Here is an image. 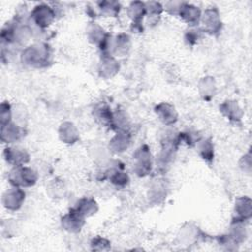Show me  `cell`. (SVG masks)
<instances>
[{
	"label": "cell",
	"instance_id": "28",
	"mask_svg": "<svg viewBox=\"0 0 252 252\" xmlns=\"http://www.w3.org/2000/svg\"><path fill=\"white\" fill-rule=\"evenodd\" d=\"M146 5V11H147V17L151 19H156L161 15V13L164 11L163 6L157 1H149L145 2Z\"/></svg>",
	"mask_w": 252,
	"mask_h": 252
},
{
	"label": "cell",
	"instance_id": "9",
	"mask_svg": "<svg viewBox=\"0 0 252 252\" xmlns=\"http://www.w3.org/2000/svg\"><path fill=\"white\" fill-rule=\"evenodd\" d=\"M0 134H1V141L3 143L14 144L21 141L25 137L26 130L24 126H21L18 123L11 121L6 125L1 126Z\"/></svg>",
	"mask_w": 252,
	"mask_h": 252
},
{
	"label": "cell",
	"instance_id": "10",
	"mask_svg": "<svg viewBox=\"0 0 252 252\" xmlns=\"http://www.w3.org/2000/svg\"><path fill=\"white\" fill-rule=\"evenodd\" d=\"M119 62L111 54H101L97 72L98 75L103 79H110L119 72Z\"/></svg>",
	"mask_w": 252,
	"mask_h": 252
},
{
	"label": "cell",
	"instance_id": "12",
	"mask_svg": "<svg viewBox=\"0 0 252 252\" xmlns=\"http://www.w3.org/2000/svg\"><path fill=\"white\" fill-rule=\"evenodd\" d=\"M177 16H179L190 28H194L198 27L200 24L202 11L199 7L193 4L183 2Z\"/></svg>",
	"mask_w": 252,
	"mask_h": 252
},
{
	"label": "cell",
	"instance_id": "1",
	"mask_svg": "<svg viewBox=\"0 0 252 252\" xmlns=\"http://www.w3.org/2000/svg\"><path fill=\"white\" fill-rule=\"evenodd\" d=\"M53 51L51 46L46 42H37L29 45L21 52V61L23 64L36 68H46L52 64Z\"/></svg>",
	"mask_w": 252,
	"mask_h": 252
},
{
	"label": "cell",
	"instance_id": "21",
	"mask_svg": "<svg viewBox=\"0 0 252 252\" xmlns=\"http://www.w3.org/2000/svg\"><path fill=\"white\" fill-rule=\"evenodd\" d=\"M198 90L203 99L211 100L217 93V85L215 79L211 76L201 78L198 83Z\"/></svg>",
	"mask_w": 252,
	"mask_h": 252
},
{
	"label": "cell",
	"instance_id": "18",
	"mask_svg": "<svg viewBox=\"0 0 252 252\" xmlns=\"http://www.w3.org/2000/svg\"><path fill=\"white\" fill-rule=\"evenodd\" d=\"M131 143V135L129 131H120L111 138L108 144V148L112 153L120 154L126 151Z\"/></svg>",
	"mask_w": 252,
	"mask_h": 252
},
{
	"label": "cell",
	"instance_id": "5",
	"mask_svg": "<svg viewBox=\"0 0 252 252\" xmlns=\"http://www.w3.org/2000/svg\"><path fill=\"white\" fill-rule=\"evenodd\" d=\"M201 30L210 35H218L222 29V22L220 11L217 7H209L202 12Z\"/></svg>",
	"mask_w": 252,
	"mask_h": 252
},
{
	"label": "cell",
	"instance_id": "15",
	"mask_svg": "<svg viewBox=\"0 0 252 252\" xmlns=\"http://www.w3.org/2000/svg\"><path fill=\"white\" fill-rule=\"evenodd\" d=\"M220 111L230 122L238 123L243 117V111L235 100H224L222 103L220 104Z\"/></svg>",
	"mask_w": 252,
	"mask_h": 252
},
{
	"label": "cell",
	"instance_id": "22",
	"mask_svg": "<svg viewBox=\"0 0 252 252\" xmlns=\"http://www.w3.org/2000/svg\"><path fill=\"white\" fill-rule=\"evenodd\" d=\"M79 213H81L85 218H89L94 215L98 211V205L96 201L93 198L83 197L81 198L76 206L74 207Z\"/></svg>",
	"mask_w": 252,
	"mask_h": 252
},
{
	"label": "cell",
	"instance_id": "7",
	"mask_svg": "<svg viewBox=\"0 0 252 252\" xmlns=\"http://www.w3.org/2000/svg\"><path fill=\"white\" fill-rule=\"evenodd\" d=\"M5 161L12 167L26 165L30 161V155L26 149L18 146H8L3 151Z\"/></svg>",
	"mask_w": 252,
	"mask_h": 252
},
{
	"label": "cell",
	"instance_id": "24",
	"mask_svg": "<svg viewBox=\"0 0 252 252\" xmlns=\"http://www.w3.org/2000/svg\"><path fill=\"white\" fill-rule=\"evenodd\" d=\"M196 145L200 157L208 163H211L214 160V145L211 139L202 138Z\"/></svg>",
	"mask_w": 252,
	"mask_h": 252
},
{
	"label": "cell",
	"instance_id": "29",
	"mask_svg": "<svg viewBox=\"0 0 252 252\" xmlns=\"http://www.w3.org/2000/svg\"><path fill=\"white\" fill-rule=\"evenodd\" d=\"M165 186L162 185L160 182H158L157 184H155L151 190H150V199L151 200H155L156 202L159 203L160 201H162L165 196H166V192H165Z\"/></svg>",
	"mask_w": 252,
	"mask_h": 252
},
{
	"label": "cell",
	"instance_id": "19",
	"mask_svg": "<svg viewBox=\"0 0 252 252\" xmlns=\"http://www.w3.org/2000/svg\"><path fill=\"white\" fill-rule=\"evenodd\" d=\"M93 116L94 117L96 122H98L102 126L110 128L113 118V111L111 110L110 106L107 105L105 102L97 103L94 107Z\"/></svg>",
	"mask_w": 252,
	"mask_h": 252
},
{
	"label": "cell",
	"instance_id": "20",
	"mask_svg": "<svg viewBox=\"0 0 252 252\" xmlns=\"http://www.w3.org/2000/svg\"><path fill=\"white\" fill-rule=\"evenodd\" d=\"M123 164L121 166H111V168L105 172L106 177L116 187H125L130 181L129 175L123 170Z\"/></svg>",
	"mask_w": 252,
	"mask_h": 252
},
{
	"label": "cell",
	"instance_id": "13",
	"mask_svg": "<svg viewBox=\"0 0 252 252\" xmlns=\"http://www.w3.org/2000/svg\"><path fill=\"white\" fill-rule=\"evenodd\" d=\"M155 112L158 118L165 126H171L175 124L178 119V113L175 107L168 102H160L156 105Z\"/></svg>",
	"mask_w": 252,
	"mask_h": 252
},
{
	"label": "cell",
	"instance_id": "6",
	"mask_svg": "<svg viewBox=\"0 0 252 252\" xmlns=\"http://www.w3.org/2000/svg\"><path fill=\"white\" fill-rule=\"evenodd\" d=\"M26 199V193L21 187L12 186L7 189L2 196L3 207L9 211H18L24 204Z\"/></svg>",
	"mask_w": 252,
	"mask_h": 252
},
{
	"label": "cell",
	"instance_id": "25",
	"mask_svg": "<svg viewBox=\"0 0 252 252\" xmlns=\"http://www.w3.org/2000/svg\"><path fill=\"white\" fill-rule=\"evenodd\" d=\"M96 5L99 13L104 17H116L121 10V5L117 1H99Z\"/></svg>",
	"mask_w": 252,
	"mask_h": 252
},
{
	"label": "cell",
	"instance_id": "31",
	"mask_svg": "<svg viewBox=\"0 0 252 252\" xmlns=\"http://www.w3.org/2000/svg\"><path fill=\"white\" fill-rule=\"evenodd\" d=\"M182 3L183 2H180V1H169V2H166L164 4V6H163V10H165L170 15L177 16Z\"/></svg>",
	"mask_w": 252,
	"mask_h": 252
},
{
	"label": "cell",
	"instance_id": "2",
	"mask_svg": "<svg viewBox=\"0 0 252 252\" xmlns=\"http://www.w3.org/2000/svg\"><path fill=\"white\" fill-rule=\"evenodd\" d=\"M38 179L36 171L32 167L22 165L13 167L8 174V181L12 186L27 188L33 186Z\"/></svg>",
	"mask_w": 252,
	"mask_h": 252
},
{
	"label": "cell",
	"instance_id": "3",
	"mask_svg": "<svg viewBox=\"0 0 252 252\" xmlns=\"http://www.w3.org/2000/svg\"><path fill=\"white\" fill-rule=\"evenodd\" d=\"M56 12L53 7L47 4H38L30 13V21L37 29H47L55 20Z\"/></svg>",
	"mask_w": 252,
	"mask_h": 252
},
{
	"label": "cell",
	"instance_id": "14",
	"mask_svg": "<svg viewBox=\"0 0 252 252\" xmlns=\"http://www.w3.org/2000/svg\"><path fill=\"white\" fill-rule=\"evenodd\" d=\"M252 216V202L249 197L243 196L235 200L234 216L232 220L244 222Z\"/></svg>",
	"mask_w": 252,
	"mask_h": 252
},
{
	"label": "cell",
	"instance_id": "32",
	"mask_svg": "<svg viewBox=\"0 0 252 252\" xmlns=\"http://www.w3.org/2000/svg\"><path fill=\"white\" fill-rule=\"evenodd\" d=\"M240 167L247 172H250L251 170V156L250 154L244 155L240 160Z\"/></svg>",
	"mask_w": 252,
	"mask_h": 252
},
{
	"label": "cell",
	"instance_id": "26",
	"mask_svg": "<svg viewBox=\"0 0 252 252\" xmlns=\"http://www.w3.org/2000/svg\"><path fill=\"white\" fill-rule=\"evenodd\" d=\"M202 33H203V31L201 30V28H198V27L190 28L189 30H187L184 34V40L186 44L190 46L195 45L198 42V40L201 38Z\"/></svg>",
	"mask_w": 252,
	"mask_h": 252
},
{
	"label": "cell",
	"instance_id": "16",
	"mask_svg": "<svg viewBox=\"0 0 252 252\" xmlns=\"http://www.w3.org/2000/svg\"><path fill=\"white\" fill-rule=\"evenodd\" d=\"M131 47V39L126 33H119L111 40L109 53L116 56H125L128 54Z\"/></svg>",
	"mask_w": 252,
	"mask_h": 252
},
{
	"label": "cell",
	"instance_id": "17",
	"mask_svg": "<svg viewBox=\"0 0 252 252\" xmlns=\"http://www.w3.org/2000/svg\"><path fill=\"white\" fill-rule=\"evenodd\" d=\"M58 135H59V139L63 143L68 145L75 144L80 138L78 128L74 123L70 121H65L61 123L58 129Z\"/></svg>",
	"mask_w": 252,
	"mask_h": 252
},
{
	"label": "cell",
	"instance_id": "27",
	"mask_svg": "<svg viewBox=\"0 0 252 252\" xmlns=\"http://www.w3.org/2000/svg\"><path fill=\"white\" fill-rule=\"evenodd\" d=\"M13 119L12 106L8 101H3L0 105V125L4 126Z\"/></svg>",
	"mask_w": 252,
	"mask_h": 252
},
{
	"label": "cell",
	"instance_id": "30",
	"mask_svg": "<svg viewBox=\"0 0 252 252\" xmlns=\"http://www.w3.org/2000/svg\"><path fill=\"white\" fill-rule=\"evenodd\" d=\"M91 247L93 250H97V251L108 250L110 248V242L106 238L97 236L93 238V240L91 241Z\"/></svg>",
	"mask_w": 252,
	"mask_h": 252
},
{
	"label": "cell",
	"instance_id": "11",
	"mask_svg": "<svg viewBox=\"0 0 252 252\" xmlns=\"http://www.w3.org/2000/svg\"><path fill=\"white\" fill-rule=\"evenodd\" d=\"M127 15L132 20V27H134L135 32H142L143 26L142 21L145 16H147L145 2L133 1L129 4L127 8Z\"/></svg>",
	"mask_w": 252,
	"mask_h": 252
},
{
	"label": "cell",
	"instance_id": "4",
	"mask_svg": "<svg viewBox=\"0 0 252 252\" xmlns=\"http://www.w3.org/2000/svg\"><path fill=\"white\" fill-rule=\"evenodd\" d=\"M133 170L140 176H147L153 168V157L150 148L147 145L140 146L133 154Z\"/></svg>",
	"mask_w": 252,
	"mask_h": 252
},
{
	"label": "cell",
	"instance_id": "8",
	"mask_svg": "<svg viewBox=\"0 0 252 252\" xmlns=\"http://www.w3.org/2000/svg\"><path fill=\"white\" fill-rule=\"evenodd\" d=\"M85 223L86 218L75 208L70 209L69 212L61 218V226L64 230L71 233L80 232Z\"/></svg>",
	"mask_w": 252,
	"mask_h": 252
},
{
	"label": "cell",
	"instance_id": "23",
	"mask_svg": "<svg viewBox=\"0 0 252 252\" xmlns=\"http://www.w3.org/2000/svg\"><path fill=\"white\" fill-rule=\"evenodd\" d=\"M130 127V119L123 109H116L113 111V118L110 128L116 132L128 131Z\"/></svg>",
	"mask_w": 252,
	"mask_h": 252
}]
</instances>
